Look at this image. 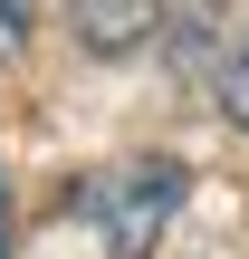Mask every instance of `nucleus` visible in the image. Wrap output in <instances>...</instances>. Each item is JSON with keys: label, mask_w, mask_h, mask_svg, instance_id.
Instances as JSON below:
<instances>
[{"label": "nucleus", "mask_w": 249, "mask_h": 259, "mask_svg": "<svg viewBox=\"0 0 249 259\" xmlns=\"http://www.w3.org/2000/svg\"><path fill=\"white\" fill-rule=\"evenodd\" d=\"M182 192H192V173L173 154H144V163H115V173L77 183V211L96 221L106 259H154L163 250V221L182 211Z\"/></svg>", "instance_id": "obj_1"}, {"label": "nucleus", "mask_w": 249, "mask_h": 259, "mask_svg": "<svg viewBox=\"0 0 249 259\" xmlns=\"http://www.w3.org/2000/svg\"><path fill=\"white\" fill-rule=\"evenodd\" d=\"M67 29L86 58H134L163 29V0H67Z\"/></svg>", "instance_id": "obj_2"}, {"label": "nucleus", "mask_w": 249, "mask_h": 259, "mask_svg": "<svg viewBox=\"0 0 249 259\" xmlns=\"http://www.w3.org/2000/svg\"><path fill=\"white\" fill-rule=\"evenodd\" d=\"M221 115H230V125L249 135V38L230 48V67H221Z\"/></svg>", "instance_id": "obj_3"}, {"label": "nucleus", "mask_w": 249, "mask_h": 259, "mask_svg": "<svg viewBox=\"0 0 249 259\" xmlns=\"http://www.w3.org/2000/svg\"><path fill=\"white\" fill-rule=\"evenodd\" d=\"M29 10H38V0H0V67L29 48Z\"/></svg>", "instance_id": "obj_4"}, {"label": "nucleus", "mask_w": 249, "mask_h": 259, "mask_svg": "<svg viewBox=\"0 0 249 259\" xmlns=\"http://www.w3.org/2000/svg\"><path fill=\"white\" fill-rule=\"evenodd\" d=\"M19 250V192H10V173H0V259Z\"/></svg>", "instance_id": "obj_5"}]
</instances>
